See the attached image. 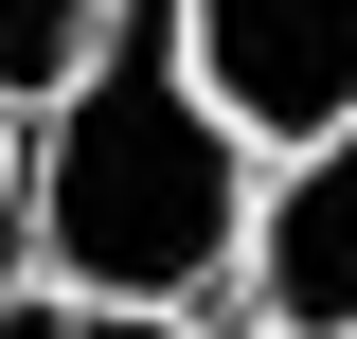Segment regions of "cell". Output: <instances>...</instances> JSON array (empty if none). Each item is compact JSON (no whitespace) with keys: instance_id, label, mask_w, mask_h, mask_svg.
Masks as SVG:
<instances>
[{"instance_id":"cell-3","label":"cell","mask_w":357,"mask_h":339,"mask_svg":"<svg viewBox=\"0 0 357 339\" xmlns=\"http://www.w3.org/2000/svg\"><path fill=\"white\" fill-rule=\"evenodd\" d=\"M178 36H197V89H215L268 161L357 107V0H178Z\"/></svg>"},{"instance_id":"cell-4","label":"cell","mask_w":357,"mask_h":339,"mask_svg":"<svg viewBox=\"0 0 357 339\" xmlns=\"http://www.w3.org/2000/svg\"><path fill=\"white\" fill-rule=\"evenodd\" d=\"M107 18H126V0H0V107H54Z\"/></svg>"},{"instance_id":"cell-5","label":"cell","mask_w":357,"mask_h":339,"mask_svg":"<svg viewBox=\"0 0 357 339\" xmlns=\"http://www.w3.org/2000/svg\"><path fill=\"white\" fill-rule=\"evenodd\" d=\"M0 339H197V322H143V303H72V286H18V268H0Z\"/></svg>"},{"instance_id":"cell-2","label":"cell","mask_w":357,"mask_h":339,"mask_svg":"<svg viewBox=\"0 0 357 339\" xmlns=\"http://www.w3.org/2000/svg\"><path fill=\"white\" fill-rule=\"evenodd\" d=\"M250 339H357V107L250 179V268H232Z\"/></svg>"},{"instance_id":"cell-6","label":"cell","mask_w":357,"mask_h":339,"mask_svg":"<svg viewBox=\"0 0 357 339\" xmlns=\"http://www.w3.org/2000/svg\"><path fill=\"white\" fill-rule=\"evenodd\" d=\"M0 268H18V107H0Z\"/></svg>"},{"instance_id":"cell-1","label":"cell","mask_w":357,"mask_h":339,"mask_svg":"<svg viewBox=\"0 0 357 339\" xmlns=\"http://www.w3.org/2000/svg\"><path fill=\"white\" fill-rule=\"evenodd\" d=\"M250 179L268 143L197 89L178 0H126L54 107H18V286L143 303V322H215L250 268Z\"/></svg>"}]
</instances>
